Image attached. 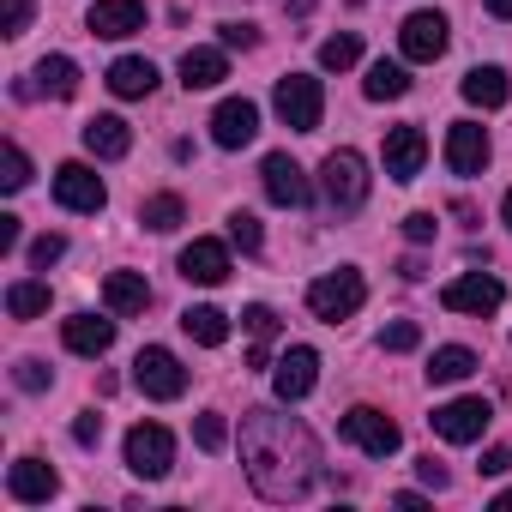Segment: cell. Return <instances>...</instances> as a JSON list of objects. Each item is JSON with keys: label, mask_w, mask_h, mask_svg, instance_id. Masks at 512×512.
Segmentation results:
<instances>
[{"label": "cell", "mask_w": 512, "mask_h": 512, "mask_svg": "<svg viewBox=\"0 0 512 512\" xmlns=\"http://www.w3.org/2000/svg\"><path fill=\"white\" fill-rule=\"evenodd\" d=\"M241 464L266 500H308L320 488V440L308 434V422L266 404L241 416Z\"/></svg>", "instance_id": "cell-1"}, {"label": "cell", "mask_w": 512, "mask_h": 512, "mask_svg": "<svg viewBox=\"0 0 512 512\" xmlns=\"http://www.w3.org/2000/svg\"><path fill=\"white\" fill-rule=\"evenodd\" d=\"M320 187H326V205H332L338 217L362 211V205H368V163H362V151L338 145V151L320 163Z\"/></svg>", "instance_id": "cell-2"}, {"label": "cell", "mask_w": 512, "mask_h": 512, "mask_svg": "<svg viewBox=\"0 0 512 512\" xmlns=\"http://www.w3.org/2000/svg\"><path fill=\"white\" fill-rule=\"evenodd\" d=\"M362 302H368V284H362L356 266H338V272H326V278L308 284V308H314V320H326V326L350 320Z\"/></svg>", "instance_id": "cell-3"}, {"label": "cell", "mask_w": 512, "mask_h": 512, "mask_svg": "<svg viewBox=\"0 0 512 512\" xmlns=\"http://www.w3.org/2000/svg\"><path fill=\"white\" fill-rule=\"evenodd\" d=\"M272 109H278V121H284V127H296V133H314V127H320V115H326V91H320V79H308V73H290V79H278V91H272Z\"/></svg>", "instance_id": "cell-4"}, {"label": "cell", "mask_w": 512, "mask_h": 512, "mask_svg": "<svg viewBox=\"0 0 512 512\" xmlns=\"http://www.w3.org/2000/svg\"><path fill=\"white\" fill-rule=\"evenodd\" d=\"M338 434L356 446V452H368V458H392L398 446H404V434H398V422L386 416V410H374V404H356V410H344V422H338Z\"/></svg>", "instance_id": "cell-5"}, {"label": "cell", "mask_w": 512, "mask_h": 512, "mask_svg": "<svg viewBox=\"0 0 512 512\" xmlns=\"http://www.w3.org/2000/svg\"><path fill=\"white\" fill-rule=\"evenodd\" d=\"M169 464H175V434L163 422H133L127 428V470L145 482H163Z\"/></svg>", "instance_id": "cell-6"}, {"label": "cell", "mask_w": 512, "mask_h": 512, "mask_svg": "<svg viewBox=\"0 0 512 512\" xmlns=\"http://www.w3.org/2000/svg\"><path fill=\"white\" fill-rule=\"evenodd\" d=\"M133 386H139L145 398L169 404V398H181V392H187V368L175 362V350H163V344H145V350L133 356Z\"/></svg>", "instance_id": "cell-7"}, {"label": "cell", "mask_w": 512, "mask_h": 512, "mask_svg": "<svg viewBox=\"0 0 512 512\" xmlns=\"http://www.w3.org/2000/svg\"><path fill=\"white\" fill-rule=\"evenodd\" d=\"M314 386H320V350H314V344H290V350L278 356V368H272L278 404H302Z\"/></svg>", "instance_id": "cell-8"}, {"label": "cell", "mask_w": 512, "mask_h": 512, "mask_svg": "<svg viewBox=\"0 0 512 512\" xmlns=\"http://www.w3.org/2000/svg\"><path fill=\"white\" fill-rule=\"evenodd\" d=\"M440 302H446L452 314H470V320H488V314H500V302H506V290H500V278H488V272H464V278H452V284L440 290Z\"/></svg>", "instance_id": "cell-9"}, {"label": "cell", "mask_w": 512, "mask_h": 512, "mask_svg": "<svg viewBox=\"0 0 512 512\" xmlns=\"http://www.w3.org/2000/svg\"><path fill=\"white\" fill-rule=\"evenodd\" d=\"M428 422H434V434H440V440L470 446V440H482V428L494 422V404H488V398H452V404H440Z\"/></svg>", "instance_id": "cell-10"}, {"label": "cell", "mask_w": 512, "mask_h": 512, "mask_svg": "<svg viewBox=\"0 0 512 512\" xmlns=\"http://www.w3.org/2000/svg\"><path fill=\"white\" fill-rule=\"evenodd\" d=\"M55 199L67 211H103L109 205V187H103V175L91 163H61L55 169Z\"/></svg>", "instance_id": "cell-11"}, {"label": "cell", "mask_w": 512, "mask_h": 512, "mask_svg": "<svg viewBox=\"0 0 512 512\" xmlns=\"http://www.w3.org/2000/svg\"><path fill=\"white\" fill-rule=\"evenodd\" d=\"M260 181H266V199H272V205H284V211L308 205V175H302V163H296L290 151H272V157L260 163Z\"/></svg>", "instance_id": "cell-12"}, {"label": "cell", "mask_w": 512, "mask_h": 512, "mask_svg": "<svg viewBox=\"0 0 512 512\" xmlns=\"http://www.w3.org/2000/svg\"><path fill=\"white\" fill-rule=\"evenodd\" d=\"M253 133H260V103H247V97H229V103H217V115H211V139H217L223 151H241V145H253Z\"/></svg>", "instance_id": "cell-13"}, {"label": "cell", "mask_w": 512, "mask_h": 512, "mask_svg": "<svg viewBox=\"0 0 512 512\" xmlns=\"http://www.w3.org/2000/svg\"><path fill=\"white\" fill-rule=\"evenodd\" d=\"M181 278H187V284L217 290V284L229 278V247H223V241H211V235L187 241V247H181Z\"/></svg>", "instance_id": "cell-14"}, {"label": "cell", "mask_w": 512, "mask_h": 512, "mask_svg": "<svg viewBox=\"0 0 512 512\" xmlns=\"http://www.w3.org/2000/svg\"><path fill=\"white\" fill-rule=\"evenodd\" d=\"M85 31H91V37H109V43L139 37V31H145V0H97L91 19H85Z\"/></svg>", "instance_id": "cell-15"}, {"label": "cell", "mask_w": 512, "mask_h": 512, "mask_svg": "<svg viewBox=\"0 0 512 512\" xmlns=\"http://www.w3.org/2000/svg\"><path fill=\"white\" fill-rule=\"evenodd\" d=\"M446 169L452 175H482L488 169V133L476 121H452L446 127Z\"/></svg>", "instance_id": "cell-16"}, {"label": "cell", "mask_w": 512, "mask_h": 512, "mask_svg": "<svg viewBox=\"0 0 512 512\" xmlns=\"http://www.w3.org/2000/svg\"><path fill=\"white\" fill-rule=\"evenodd\" d=\"M398 49H404V61H440L446 55V19L440 13H410L404 31H398Z\"/></svg>", "instance_id": "cell-17"}, {"label": "cell", "mask_w": 512, "mask_h": 512, "mask_svg": "<svg viewBox=\"0 0 512 512\" xmlns=\"http://www.w3.org/2000/svg\"><path fill=\"white\" fill-rule=\"evenodd\" d=\"M428 163V133L422 127H392L386 133V175L392 181H416Z\"/></svg>", "instance_id": "cell-18"}, {"label": "cell", "mask_w": 512, "mask_h": 512, "mask_svg": "<svg viewBox=\"0 0 512 512\" xmlns=\"http://www.w3.org/2000/svg\"><path fill=\"white\" fill-rule=\"evenodd\" d=\"M55 488H61V476H55V464H43V458H19V464L7 470V494L25 500V506L55 500Z\"/></svg>", "instance_id": "cell-19"}, {"label": "cell", "mask_w": 512, "mask_h": 512, "mask_svg": "<svg viewBox=\"0 0 512 512\" xmlns=\"http://www.w3.org/2000/svg\"><path fill=\"white\" fill-rule=\"evenodd\" d=\"M85 151L103 157V163H115V157L133 151V127H127L121 115H91V121H85Z\"/></svg>", "instance_id": "cell-20"}, {"label": "cell", "mask_w": 512, "mask_h": 512, "mask_svg": "<svg viewBox=\"0 0 512 512\" xmlns=\"http://www.w3.org/2000/svg\"><path fill=\"white\" fill-rule=\"evenodd\" d=\"M61 338H67L73 356H103V350L115 344V320H103V314H73V320H61Z\"/></svg>", "instance_id": "cell-21"}, {"label": "cell", "mask_w": 512, "mask_h": 512, "mask_svg": "<svg viewBox=\"0 0 512 512\" xmlns=\"http://www.w3.org/2000/svg\"><path fill=\"white\" fill-rule=\"evenodd\" d=\"M103 302H109V314H145L151 308V284L139 278V272H109L103 278Z\"/></svg>", "instance_id": "cell-22"}, {"label": "cell", "mask_w": 512, "mask_h": 512, "mask_svg": "<svg viewBox=\"0 0 512 512\" xmlns=\"http://www.w3.org/2000/svg\"><path fill=\"white\" fill-rule=\"evenodd\" d=\"M229 79V55L223 49H187L181 55V85L187 91H211V85H223Z\"/></svg>", "instance_id": "cell-23"}, {"label": "cell", "mask_w": 512, "mask_h": 512, "mask_svg": "<svg viewBox=\"0 0 512 512\" xmlns=\"http://www.w3.org/2000/svg\"><path fill=\"white\" fill-rule=\"evenodd\" d=\"M109 91L127 97V103H133V97H151V91H157V67L139 61V55H121V61L109 67Z\"/></svg>", "instance_id": "cell-24"}, {"label": "cell", "mask_w": 512, "mask_h": 512, "mask_svg": "<svg viewBox=\"0 0 512 512\" xmlns=\"http://www.w3.org/2000/svg\"><path fill=\"white\" fill-rule=\"evenodd\" d=\"M512 97V79L500 73V67H470L464 73V103H476V109H500Z\"/></svg>", "instance_id": "cell-25"}, {"label": "cell", "mask_w": 512, "mask_h": 512, "mask_svg": "<svg viewBox=\"0 0 512 512\" xmlns=\"http://www.w3.org/2000/svg\"><path fill=\"white\" fill-rule=\"evenodd\" d=\"M470 374H476V350H464V344H440L428 356V386H458Z\"/></svg>", "instance_id": "cell-26"}, {"label": "cell", "mask_w": 512, "mask_h": 512, "mask_svg": "<svg viewBox=\"0 0 512 512\" xmlns=\"http://www.w3.org/2000/svg\"><path fill=\"white\" fill-rule=\"evenodd\" d=\"M181 332H187L193 344L217 350V344H229V314H223V308H205V302H199V308H187V314H181Z\"/></svg>", "instance_id": "cell-27"}, {"label": "cell", "mask_w": 512, "mask_h": 512, "mask_svg": "<svg viewBox=\"0 0 512 512\" xmlns=\"http://www.w3.org/2000/svg\"><path fill=\"white\" fill-rule=\"evenodd\" d=\"M37 91H49V97L67 103V97L79 91V67H73L67 55H43V61H37Z\"/></svg>", "instance_id": "cell-28"}, {"label": "cell", "mask_w": 512, "mask_h": 512, "mask_svg": "<svg viewBox=\"0 0 512 512\" xmlns=\"http://www.w3.org/2000/svg\"><path fill=\"white\" fill-rule=\"evenodd\" d=\"M362 91H368L374 103H398V97L410 91V73H404L398 61H374V67H368V79H362Z\"/></svg>", "instance_id": "cell-29"}, {"label": "cell", "mask_w": 512, "mask_h": 512, "mask_svg": "<svg viewBox=\"0 0 512 512\" xmlns=\"http://www.w3.org/2000/svg\"><path fill=\"white\" fill-rule=\"evenodd\" d=\"M7 314H13V320H37V314H49V284H43V278H19V284L7 290Z\"/></svg>", "instance_id": "cell-30"}, {"label": "cell", "mask_w": 512, "mask_h": 512, "mask_svg": "<svg viewBox=\"0 0 512 512\" xmlns=\"http://www.w3.org/2000/svg\"><path fill=\"white\" fill-rule=\"evenodd\" d=\"M181 217H187L181 193H151V199L139 205V223H145V229H157V235H169V229H175Z\"/></svg>", "instance_id": "cell-31"}, {"label": "cell", "mask_w": 512, "mask_h": 512, "mask_svg": "<svg viewBox=\"0 0 512 512\" xmlns=\"http://www.w3.org/2000/svg\"><path fill=\"white\" fill-rule=\"evenodd\" d=\"M356 61H362V37H356V31H338V37L320 43V67H326V73H344V67H356Z\"/></svg>", "instance_id": "cell-32"}, {"label": "cell", "mask_w": 512, "mask_h": 512, "mask_svg": "<svg viewBox=\"0 0 512 512\" xmlns=\"http://www.w3.org/2000/svg\"><path fill=\"white\" fill-rule=\"evenodd\" d=\"M25 181H31V157H25V151L7 139V151H0V187H7V193H19Z\"/></svg>", "instance_id": "cell-33"}, {"label": "cell", "mask_w": 512, "mask_h": 512, "mask_svg": "<svg viewBox=\"0 0 512 512\" xmlns=\"http://www.w3.org/2000/svg\"><path fill=\"white\" fill-rule=\"evenodd\" d=\"M229 241H235L241 253H260V241H266L260 217H253V211H229Z\"/></svg>", "instance_id": "cell-34"}, {"label": "cell", "mask_w": 512, "mask_h": 512, "mask_svg": "<svg viewBox=\"0 0 512 512\" xmlns=\"http://www.w3.org/2000/svg\"><path fill=\"white\" fill-rule=\"evenodd\" d=\"M31 13H37V0H0V37H25Z\"/></svg>", "instance_id": "cell-35"}, {"label": "cell", "mask_w": 512, "mask_h": 512, "mask_svg": "<svg viewBox=\"0 0 512 512\" xmlns=\"http://www.w3.org/2000/svg\"><path fill=\"white\" fill-rule=\"evenodd\" d=\"M193 440H199V452H223V446H229V422H223L217 410H205V416L193 422Z\"/></svg>", "instance_id": "cell-36"}, {"label": "cell", "mask_w": 512, "mask_h": 512, "mask_svg": "<svg viewBox=\"0 0 512 512\" xmlns=\"http://www.w3.org/2000/svg\"><path fill=\"white\" fill-rule=\"evenodd\" d=\"M241 326H247L253 338H260V344H272V338H278V314H272L266 302H253V308H241Z\"/></svg>", "instance_id": "cell-37"}, {"label": "cell", "mask_w": 512, "mask_h": 512, "mask_svg": "<svg viewBox=\"0 0 512 512\" xmlns=\"http://www.w3.org/2000/svg\"><path fill=\"white\" fill-rule=\"evenodd\" d=\"M416 344H422V326H416V320H398V326L380 332V350H392V356H404V350H416Z\"/></svg>", "instance_id": "cell-38"}, {"label": "cell", "mask_w": 512, "mask_h": 512, "mask_svg": "<svg viewBox=\"0 0 512 512\" xmlns=\"http://www.w3.org/2000/svg\"><path fill=\"white\" fill-rule=\"evenodd\" d=\"M61 253H67V235H37V241H31V266H37V272H49Z\"/></svg>", "instance_id": "cell-39"}, {"label": "cell", "mask_w": 512, "mask_h": 512, "mask_svg": "<svg viewBox=\"0 0 512 512\" xmlns=\"http://www.w3.org/2000/svg\"><path fill=\"white\" fill-rule=\"evenodd\" d=\"M13 380H19V386H25V392H49V386H55V374H49V368H43V362H31V356H25V362H19V368H13Z\"/></svg>", "instance_id": "cell-40"}, {"label": "cell", "mask_w": 512, "mask_h": 512, "mask_svg": "<svg viewBox=\"0 0 512 512\" xmlns=\"http://www.w3.org/2000/svg\"><path fill=\"white\" fill-rule=\"evenodd\" d=\"M73 440H79V446H97V440H103V416H97V410H79V416H73Z\"/></svg>", "instance_id": "cell-41"}, {"label": "cell", "mask_w": 512, "mask_h": 512, "mask_svg": "<svg viewBox=\"0 0 512 512\" xmlns=\"http://www.w3.org/2000/svg\"><path fill=\"white\" fill-rule=\"evenodd\" d=\"M434 229H440V223H434V211H410V217H404V235H410L416 247H422V241H434Z\"/></svg>", "instance_id": "cell-42"}, {"label": "cell", "mask_w": 512, "mask_h": 512, "mask_svg": "<svg viewBox=\"0 0 512 512\" xmlns=\"http://www.w3.org/2000/svg\"><path fill=\"white\" fill-rule=\"evenodd\" d=\"M253 43H260L253 25H223V49H253Z\"/></svg>", "instance_id": "cell-43"}, {"label": "cell", "mask_w": 512, "mask_h": 512, "mask_svg": "<svg viewBox=\"0 0 512 512\" xmlns=\"http://www.w3.org/2000/svg\"><path fill=\"white\" fill-rule=\"evenodd\" d=\"M506 464H512V452H506V446H488V452H482V476H500Z\"/></svg>", "instance_id": "cell-44"}, {"label": "cell", "mask_w": 512, "mask_h": 512, "mask_svg": "<svg viewBox=\"0 0 512 512\" xmlns=\"http://www.w3.org/2000/svg\"><path fill=\"white\" fill-rule=\"evenodd\" d=\"M416 470H422V482H428V488H446V482H452V476H446V464H440V458H422V464H416Z\"/></svg>", "instance_id": "cell-45"}, {"label": "cell", "mask_w": 512, "mask_h": 512, "mask_svg": "<svg viewBox=\"0 0 512 512\" xmlns=\"http://www.w3.org/2000/svg\"><path fill=\"white\" fill-rule=\"evenodd\" d=\"M19 247V217H0V253Z\"/></svg>", "instance_id": "cell-46"}, {"label": "cell", "mask_w": 512, "mask_h": 512, "mask_svg": "<svg viewBox=\"0 0 512 512\" xmlns=\"http://www.w3.org/2000/svg\"><path fill=\"white\" fill-rule=\"evenodd\" d=\"M482 7H488L494 19H512V0H482Z\"/></svg>", "instance_id": "cell-47"}, {"label": "cell", "mask_w": 512, "mask_h": 512, "mask_svg": "<svg viewBox=\"0 0 512 512\" xmlns=\"http://www.w3.org/2000/svg\"><path fill=\"white\" fill-rule=\"evenodd\" d=\"M500 217H506V229H512V187H506V199H500Z\"/></svg>", "instance_id": "cell-48"}, {"label": "cell", "mask_w": 512, "mask_h": 512, "mask_svg": "<svg viewBox=\"0 0 512 512\" xmlns=\"http://www.w3.org/2000/svg\"><path fill=\"white\" fill-rule=\"evenodd\" d=\"M494 506H512V488H506V494H500V500H494Z\"/></svg>", "instance_id": "cell-49"}]
</instances>
